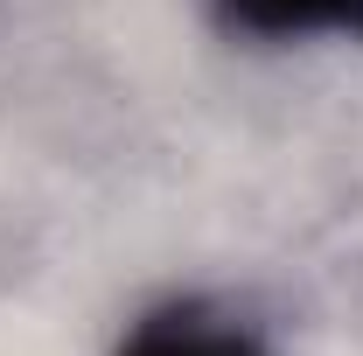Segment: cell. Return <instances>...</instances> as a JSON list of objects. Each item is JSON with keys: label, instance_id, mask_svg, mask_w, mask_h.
Returning a JSON list of instances; mask_svg holds the SVG:
<instances>
[{"label": "cell", "instance_id": "obj_1", "mask_svg": "<svg viewBox=\"0 0 363 356\" xmlns=\"http://www.w3.org/2000/svg\"><path fill=\"white\" fill-rule=\"evenodd\" d=\"M112 356H279V350L238 308H217L203 294H175V301H154L140 314Z\"/></svg>", "mask_w": 363, "mask_h": 356}, {"label": "cell", "instance_id": "obj_2", "mask_svg": "<svg viewBox=\"0 0 363 356\" xmlns=\"http://www.w3.org/2000/svg\"><path fill=\"white\" fill-rule=\"evenodd\" d=\"M210 21L230 43H363V0H210Z\"/></svg>", "mask_w": 363, "mask_h": 356}]
</instances>
